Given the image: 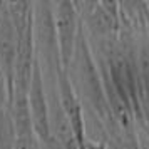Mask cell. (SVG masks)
<instances>
[{"instance_id": "3957f363", "label": "cell", "mask_w": 149, "mask_h": 149, "mask_svg": "<svg viewBox=\"0 0 149 149\" xmlns=\"http://www.w3.org/2000/svg\"><path fill=\"white\" fill-rule=\"evenodd\" d=\"M81 24L91 40H117L121 27L119 3L116 2H74Z\"/></svg>"}, {"instance_id": "277c9868", "label": "cell", "mask_w": 149, "mask_h": 149, "mask_svg": "<svg viewBox=\"0 0 149 149\" xmlns=\"http://www.w3.org/2000/svg\"><path fill=\"white\" fill-rule=\"evenodd\" d=\"M27 104L30 112L32 129L40 146H45L49 149H54L52 137H50V127H49V95L44 82V72L40 69V64L35 57L34 70L30 75L27 89Z\"/></svg>"}, {"instance_id": "ba28073f", "label": "cell", "mask_w": 149, "mask_h": 149, "mask_svg": "<svg viewBox=\"0 0 149 149\" xmlns=\"http://www.w3.org/2000/svg\"><path fill=\"white\" fill-rule=\"evenodd\" d=\"M3 5H5V2H0V30H2V24H3Z\"/></svg>"}, {"instance_id": "52a82bcc", "label": "cell", "mask_w": 149, "mask_h": 149, "mask_svg": "<svg viewBox=\"0 0 149 149\" xmlns=\"http://www.w3.org/2000/svg\"><path fill=\"white\" fill-rule=\"evenodd\" d=\"M82 149H109L106 144L102 141H95V139H86V142H84V148Z\"/></svg>"}, {"instance_id": "5b68a950", "label": "cell", "mask_w": 149, "mask_h": 149, "mask_svg": "<svg viewBox=\"0 0 149 149\" xmlns=\"http://www.w3.org/2000/svg\"><path fill=\"white\" fill-rule=\"evenodd\" d=\"M54 12V24H55V34H57V44H59V54H61L62 69L67 72L72 55L75 49L77 34L81 29V19L77 14L74 2L61 0L52 3Z\"/></svg>"}, {"instance_id": "7a4b0ae2", "label": "cell", "mask_w": 149, "mask_h": 149, "mask_svg": "<svg viewBox=\"0 0 149 149\" xmlns=\"http://www.w3.org/2000/svg\"><path fill=\"white\" fill-rule=\"evenodd\" d=\"M34 47L42 72H47L50 82L54 84L57 74L64 69L59 54L52 2L34 3Z\"/></svg>"}, {"instance_id": "6da1fadb", "label": "cell", "mask_w": 149, "mask_h": 149, "mask_svg": "<svg viewBox=\"0 0 149 149\" xmlns=\"http://www.w3.org/2000/svg\"><path fill=\"white\" fill-rule=\"evenodd\" d=\"M70 70L74 72V77H70V75L69 77H70V82L74 86L75 94L81 99L82 106H84V102L87 104L92 114L97 116L99 122L107 129V132L119 131L111 116V111H109L101 72H99V67H97V62L94 57V50L91 47L86 30L82 29V24L79 29V34H77L74 55H72L67 72H70Z\"/></svg>"}, {"instance_id": "8992f818", "label": "cell", "mask_w": 149, "mask_h": 149, "mask_svg": "<svg viewBox=\"0 0 149 149\" xmlns=\"http://www.w3.org/2000/svg\"><path fill=\"white\" fill-rule=\"evenodd\" d=\"M55 91H57V97L62 106V111L70 122V127L75 136V141L79 144V149H82L84 142L87 139L86 121H84V106H82L79 95L75 94L70 77L65 70H61L55 77Z\"/></svg>"}]
</instances>
